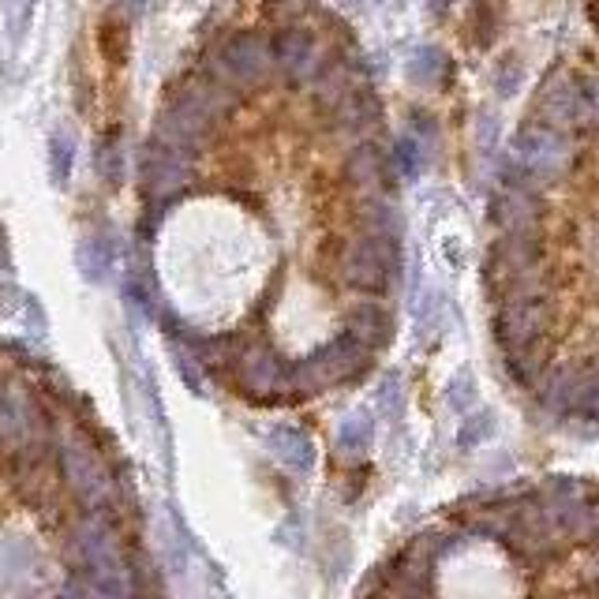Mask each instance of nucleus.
<instances>
[{
    "instance_id": "f257e3e1",
    "label": "nucleus",
    "mask_w": 599,
    "mask_h": 599,
    "mask_svg": "<svg viewBox=\"0 0 599 599\" xmlns=\"http://www.w3.org/2000/svg\"><path fill=\"white\" fill-rule=\"evenodd\" d=\"M72 563L83 569V585H75L79 592H101V596H124V555L113 539L109 528H101L98 521L75 528L72 536Z\"/></svg>"
},
{
    "instance_id": "f03ea898",
    "label": "nucleus",
    "mask_w": 599,
    "mask_h": 599,
    "mask_svg": "<svg viewBox=\"0 0 599 599\" xmlns=\"http://www.w3.org/2000/svg\"><path fill=\"white\" fill-rule=\"evenodd\" d=\"M270 68H274L270 42H266L263 34H252V31L225 38L222 45H214V50L206 53V64H203V72L214 75V79L229 90L259 87L266 75H270Z\"/></svg>"
},
{
    "instance_id": "7ed1b4c3",
    "label": "nucleus",
    "mask_w": 599,
    "mask_h": 599,
    "mask_svg": "<svg viewBox=\"0 0 599 599\" xmlns=\"http://www.w3.org/2000/svg\"><path fill=\"white\" fill-rule=\"evenodd\" d=\"M367 371V349L360 345L353 334H341L338 341L322 345L319 353L303 356L297 367L289 371V383L300 394H319V389H330L338 383H349V378L364 375Z\"/></svg>"
},
{
    "instance_id": "20e7f679",
    "label": "nucleus",
    "mask_w": 599,
    "mask_h": 599,
    "mask_svg": "<svg viewBox=\"0 0 599 599\" xmlns=\"http://www.w3.org/2000/svg\"><path fill=\"white\" fill-rule=\"evenodd\" d=\"M397 274V236L367 233L341 247V278L360 292H386Z\"/></svg>"
},
{
    "instance_id": "39448f33",
    "label": "nucleus",
    "mask_w": 599,
    "mask_h": 599,
    "mask_svg": "<svg viewBox=\"0 0 599 599\" xmlns=\"http://www.w3.org/2000/svg\"><path fill=\"white\" fill-rule=\"evenodd\" d=\"M61 469H64V480L72 483L75 499H79L87 510L113 506V499H117V488H113L109 469L101 464V458L83 439H68V442H64Z\"/></svg>"
},
{
    "instance_id": "423d86ee",
    "label": "nucleus",
    "mask_w": 599,
    "mask_h": 599,
    "mask_svg": "<svg viewBox=\"0 0 599 599\" xmlns=\"http://www.w3.org/2000/svg\"><path fill=\"white\" fill-rule=\"evenodd\" d=\"M513 154H517V161L528 173H536L539 184H550L566 169L569 150L555 124H528V128H521L513 136Z\"/></svg>"
},
{
    "instance_id": "0eeeda50",
    "label": "nucleus",
    "mask_w": 599,
    "mask_h": 599,
    "mask_svg": "<svg viewBox=\"0 0 599 599\" xmlns=\"http://www.w3.org/2000/svg\"><path fill=\"white\" fill-rule=\"evenodd\" d=\"M139 177H142V192L147 199H173L177 192H184L188 180H192V161L188 154H180L169 142L161 139H150L147 150H142V165H139Z\"/></svg>"
},
{
    "instance_id": "6e6552de",
    "label": "nucleus",
    "mask_w": 599,
    "mask_h": 599,
    "mask_svg": "<svg viewBox=\"0 0 599 599\" xmlns=\"http://www.w3.org/2000/svg\"><path fill=\"white\" fill-rule=\"evenodd\" d=\"M555 322V308L550 297L539 300H502L499 315H494V334H499L502 349H521L528 341H539Z\"/></svg>"
},
{
    "instance_id": "1a4fd4ad",
    "label": "nucleus",
    "mask_w": 599,
    "mask_h": 599,
    "mask_svg": "<svg viewBox=\"0 0 599 599\" xmlns=\"http://www.w3.org/2000/svg\"><path fill=\"white\" fill-rule=\"evenodd\" d=\"M169 106L192 113V117H199L203 124H211V128H217L225 117H229L233 109V90L222 87V83L214 79V75H188V79H180L173 87V98H169Z\"/></svg>"
},
{
    "instance_id": "9d476101",
    "label": "nucleus",
    "mask_w": 599,
    "mask_h": 599,
    "mask_svg": "<svg viewBox=\"0 0 599 599\" xmlns=\"http://www.w3.org/2000/svg\"><path fill=\"white\" fill-rule=\"evenodd\" d=\"M544 236H539V225H521V229H502L499 244L491 252V278L506 281L510 274L528 270V266H539L544 259Z\"/></svg>"
},
{
    "instance_id": "9b49d317",
    "label": "nucleus",
    "mask_w": 599,
    "mask_h": 599,
    "mask_svg": "<svg viewBox=\"0 0 599 599\" xmlns=\"http://www.w3.org/2000/svg\"><path fill=\"white\" fill-rule=\"evenodd\" d=\"M539 109H544V120L555 124V128H581L588 117L581 98V79L569 72H550L544 94H539Z\"/></svg>"
},
{
    "instance_id": "f8f14e48",
    "label": "nucleus",
    "mask_w": 599,
    "mask_h": 599,
    "mask_svg": "<svg viewBox=\"0 0 599 599\" xmlns=\"http://www.w3.org/2000/svg\"><path fill=\"white\" fill-rule=\"evenodd\" d=\"M236 383L252 397H270L274 389L289 386V375H285L281 367V356L259 341V345H247L244 353L236 356Z\"/></svg>"
},
{
    "instance_id": "ddd939ff",
    "label": "nucleus",
    "mask_w": 599,
    "mask_h": 599,
    "mask_svg": "<svg viewBox=\"0 0 599 599\" xmlns=\"http://www.w3.org/2000/svg\"><path fill=\"white\" fill-rule=\"evenodd\" d=\"M270 56H274V68L292 83H300L319 72V50H315V42H311V34H303V31H281L270 42Z\"/></svg>"
},
{
    "instance_id": "4468645a",
    "label": "nucleus",
    "mask_w": 599,
    "mask_h": 599,
    "mask_svg": "<svg viewBox=\"0 0 599 599\" xmlns=\"http://www.w3.org/2000/svg\"><path fill=\"white\" fill-rule=\"evenodd\" d=\"M214 131L217 128H211V124H203L199 117H192V113H184V109H177V106H165V113H161V120H158L154 139L169 142L173 150H180V154L192 158L195 150H203L206 142L214 139Z\"/></svg>"
},
{
    "instance_id": "2eb2a0df",
    "label": "nucleus",
    "mask_w": 599,
    "mask_h": 599,
    "mask_svg": "<svg viewBox=\"0 0 599 599\" xmlns=\"http://www.w3.org/2000/svg\"><path fill=\"white\" fill-rule=\"evenodd\" d=\"M539 214H544L539 192H521V188H506V192L494 195V203H491V217H494V225H502V229L536 225Z\"/></svg>"
},
{
    "instance_id": "dca6fc26",
    "label": "nucleus",
    "mask_w": 599,
    "mask_h": 599,
    "mask_svg": "<svg viewBox=\"0 0 599 599\" xmlns=\"http://www.w3.org/2000/svg\"><path fill=\"white\" fill-rule=\"evenodd\" d=\"M270 450L289 472H308L315 464V442L300 431V427H278L270 435Z\"/></svg>"
},
{
    "instance_id": "f3484780",
    "label": "nucleus",
    "mask_w": 599,
    "mask_h": 599,
    "mask_svg": "<svg viewBox=\"0 0 599 599\" xmlns=\"http://www.w3.org/2000/svg\"><path fill=\"white\" fill-rule=\"evenodd\" d=\"M378 113H383V106H378L375 94L364 87H353L334 109H330V117H334V128H341V131H360V128H367V124H375Z\"/></svg>"
},
{
    "instance_id": "a211bd4d",
    "label": "nucleus",
    "mask_w": 599,
    "mask_h": 599,
    "mask_svg": "<svg viewBox=\"0 0 599 599\" xmlns=\"http://www.w3.org/2000/svg\"><path fill=\"white\" fill-rule=\"evenodd\" d=\"M349 334H353L360 345L367 349H383L389 338H394V322L383 308H375V303H364V308H356L353 315H349Z\"/></svg>"
},
{
    "instance_id": "6ab92c4d",
    "label": "nucleus",
    "mask_w": 599,
    "mask_h": 599,
    "mask_svg": "<svg viewBox=\"0 0 599 599\" xmlns=\"http://www.w3.org/2000/svg\"><path fill=\"white\" fill-rule=\"evenodd\" d=\"M349 180H353L356 188H386L389 184V161L378 147H356L353 154H349Z\"/></svg>"
},
{
    "instance_id": "aec40b11",
    "label": "nucleus",
    "mask_w": 599,
    "mask_h": 599,
    "mask_svg": "<svg viewBox=\"0 0 599 599\" xmlns=\"http://www.w3.org/2000/svg\"><path fill=\"white\" fill-rule=\"evenodd\" d=\"M506 364H510V375L517 378L525 389H536L539 378L547 375V345L544 338L539 341H528L521 349H506Z\"/></svg>"
},
{
    "instance_id": "412c9836",
    "label": "nucleus",
    "mask_w": 599,
    "mask_h": 599,
    "mask_svg": "<svg viewBox=\"0 0 599 599\" xmlns=\"http://www.w3.org/2000/svg\"><path fill=\"white\" fill-rule=\"evenodd\" d=\"M371 439H375V420L367 413H349L338 427V450L345 458H360L364 450H371Z\"/></svg>"
},
{
    "instance_id": "4be33fe9",
    "label": "nucleus",
    "mask_w": 599,
    "mask_h": 599,
    "mask_svg": "<svg viewBox=\"0 0 599 599\" xmlns=\"http://www.w3.org/2000/svg\"><path fill=\"white\" fill-rule=\"evenodd\" d=\"M446 72H450V61H446V53L435 50V45H420V50L413 53V61H408V79L420 83V87H435Z\"/></svg>"
},
{
    "instance_id": "5701e85b",
    "label": "nucleus",
    "mask_w": 599,
    "mask_h": 599,
    "mask_svg": "<svg viewBox=\"0 0 599 599\" xmlns=\"http://www.w3.org/2000/svg\"><path fill=\"white\" fill-rule=\"evenodd\" d=\"M113 266V240L109 236H87L79 244V270L87 274V281H101Z\"/></svg>"
},
{
    "instance_id": "b1692460",
    "label": "nucleus",
    "mask_w": 599,
    "mask_h": 599,
    "mask_svg": "<svg viewBox=\"0 0 599 599\" xmlns=\"http://www.w3.org/2000/svg\"><path fill=\"white\" fill-rule=\"evenodd\" d=\"M353 90V83H349V72H341V68H327L319 75V106H327V109H334L345 94Z\"/></svg>"
},
{
    "instance_id": "393cba45",
    "label": "nucleus",
    "mask_w": 599,
    "mask_h": 599,
    "mask_svg": "<svg viewBox=\"0 0 599 599\" xmlns=\"http://www.w3.org/2000/svg\"><path fill=\"white\" fill-rule=\"evenodd\" d=\"M394 165L402 169V173H405L408 180L420 177V173H424V147H420V139H413V136L397 139V147H394Z\"/></svg>"
},
{
    "instance_id": "a878e982",
    "label": "nucleus",
    "mask_w": 599,
    "mask_h": 599,
    "mask_svg": "<svg viewBox=\"0 0 599 599\" xmlns=\"http://www.w3.org/2000/svg\"><path fill=\"white\" fill-rule=\"evenodd\" d=\"M50 165H53V180L56 184H68V173H72V142L64 136H53L50 139Z\"/></svg>"
},
{
    "instance_id": "bb28decb",
    "label": "nucleus",
    "mask_w": 599,
    "mask_h": 599,
    "mask_svg": "<svg viewBox=\"0 0 599 599\" xmlns=\"http://www.w3.org/2000/svg\"><path fill=\"white\" fill-rule=\"evenodd\" d=\"M364 222H367V229H371V233L397 236V214H394V206H386V203H371L367 211H364Z\"/></svg>"
},
{
    "instance_id": "cd10ccee",
    "label": "nucleus",
    "mask_w": 599,
    "mask_h": 599,
    "mask_svg": "<svg viewBox=\"0 0 599 599\" xmlns=\"http://www.w3.org/2000/svg\"><path fill=\"white\" fill-rule=\"evenodd\" d=\"M491 435H494V416L480 413V416H472V420L461 427V446H477L483 439H491Z\"/></svg>"
},
{
    "instance_id": "c85d7f7f",
    "label": "nucleus",
    "mask_w": 599,
    "mask_h": 599,
    "mask_svg": "<svg viewBox=\"0 0 599 599\" xmlns=\"http://www.w3.org/2000/svg\"><path fill=\"white\" fill-rule=\"evenodd\" d=\"M446 397H450L453 408H469L472 402H477V394H472V375H469V371H461V375L453 378L450 394H446Z\"/></svg>"
},
{
    "instance_id": "c756f323",
    "label": "nucleus",
    "mask_w": 599,
    "mask_h": 599,
    "mask_svg": "<svg viewBox=\"0 0 599 599\" xmlns=\"http://www.w3.org/2000/svg\"><path fill=\"white\" fill-rule=\"evenodd\" d=\"M378 405H383L389 416L402 413V378H397V375H389L383 383V389H378Z\"/></svg>"
},
{
    "instance_id": "7c9ffc66",
    "label": "nucleus",
    "mask_w": 599,
    "mask_h": 599,
    "mask_svg": "<svg viewBox=\"0 0 599 599\" xmlns=\"http://www.w3.org/2000/svg\"><path fill=\"white\" fill-rule=\"evenodd\" d=\"M120 147L117 142H106L101 147V158H98V169H101V177H109V180H120L124 177V165H120Z\"/></svg>"
},
{
    "instance_id": "2f4dec72",
    "label": "nucleus",
    "mask_w": 599,
    "mask_h": 599,
    "mask_svg": "<svg viewBox=\"0 0 599 599\" xmlns=\"http://www.w3.org/2000/svg\"><path fill=\"white\" fill-rule=\"evenodd\" d=\"M521 79H525V68H521V61H510V64H502L499 68V94H513L521 87Z\"/></svg>"
},
{
    "instance_id": "473e14b6",
    "label": "nucleus",
    "mask_w": 599,
    "mask_h": 599,
    "mask_svg": "<svg viewBox=\"0 0 599 599\" xmlns=\"http://www.w3.org/2000/svg\"><path fill=\"white\" fill-rule=\"evenodd\" d=\"M472 19H477V42H480V45H491V38H494V31H491V26H494V12H491L488 0H480L477 15H472Z\"/></svg>"
},
{
    "instance_id": "72a5a7b5",
    "label": "nucleus",
    "mask_w": 599,
    "mask_h": 599,
    "mask_svg": "<svg viewBox=\"0 0 599 599\" xmlns=\"http://www.w3.org/2000/svg\"><path fill=\"white\" fill-rule=\"evenodd\" d=\"M581 98H585V109L592 113V117H599V75H585Z\"/></svg>"
},
{
    "instance_id": "f704fd0d",
    "label": "nucleus",
    "mask_w": 599,
    "mask_h": 599,
    "mask_svg": "<svg viewBox=\"0 0 599 599\" xmlns=\"http://www.w3.org/2000/svg\"><path fill=\"white\" fill-rule=\"evenodd\" d=\"M585 416H592V420H599V378H596V386H592V394L585 397V408H581Z\"/></svg>"
},
{
    "instance_id": "c9c22d12",
    "label": "nucleus",
    "mask_w": 599,
    "mask_h": 599,
    "mask_svg": "<svg viewBox=\"0 0 599 599\" xmlns=\"http://www.w3.org/2000/svg\"><path fill=\"white\" fill-rule=\"evenodd\" d=\"M427 4H431V12H446V8H450L453 0H427Z\"/></svg>"
},
{
    "instance_id": "e433bc0d",
    "label": "nucleus",
    "mask_w": 599,
    "mask_h": 599,
    "mask_svg": "<svg viewBox=\"0 0 599 599\" xmlns=\"http://www.w3.org/2000/svg\"><path fill=\"white\" fill-rule=\"evenodd\" d=\"M131 8H136V12H142V8H147V0H128Z\"/></svg>"
},
{
    "instance_id": "4c0bfd02",
    "label": "nucleus",
    "mask_w": 599,
    "mask_h": 599,
    "mask_svg": "<svg viewBox=\"0 0 599 599\" xmlns=\"http://www.w3.org/2000/svg\"><path fill=\"white\" fill-rule=\"evenodd\" d=\"M592 19H596V23H599V8H592Z\"/></svg>"
}]
</instances>
